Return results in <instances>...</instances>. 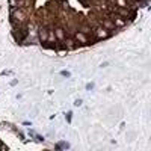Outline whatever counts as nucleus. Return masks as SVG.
Returning <instances> with one entry per match:
<instances>
[{
  "label": "nucleus",
  "mask_w": 151,
  "mask_h": 151,
  "mask_svg": "<svg viewBox=\"0 0 151 151\" xmlns=\"http://www.w3.org/2000/svg\"><path fill=\"white\" fill-rule=\"evenodd\" d=\"M58 147H59V148H65V150H68V148H70V144L65 142V141H62V142L58 144Z\"/></svg>",
  "instance_id": "nucleus-1"
},
{
  "label": "nucleus",
  "mask_w": 151,
  "mask_h": 151,
  "mask_svg": "<svg viewBox=\"0 0 151 151\" xmlns=\"http://www.w3.org/2000/svg\"><path fill=\"white\" fill-rule=\"evenodd\" d=\"M67 122H71V119H73V112H67Z\"/></svg>",
  "instance_id": "nucleus-2"
},
{
  "label": "nucleus",
  "mask_w": 151,
  "mask_h": 151,
  "mask_svg": "<svg viewBox=\"0 0 151 151\" xmlns=\"http://www.w3.org/2000/svg\"><path fill=\"white\" fill-rule=\"evenodd\" d=\"M14 71H11V70H6V71H2L0 73V76H9V74H12Z\"/></svg>",
  "instance_id": "nucleus-3"
},
{
  "label": "nucleus",
  "mask_w": 151,
  "mask_h": 151,
  "mask_svg": "<svg viewBox=\"0 0 151 151\" xmlns=\"http://www.w3.org/2000/svg\"><path fill=\"white\" fill-rule=\"evenodd\" d=\"M61 76H62V77H70L71 74H70L68 71H61Z\"/></svg>",
  "instance_id": "nucleus-4"
},
{
  "label": "nucleus",
  "mask_w": 151,
  "mask_h": 151,
  "mask_svg": "<svg viewBox=\"0 0 151 151\" xmlns=\"http://www.w3.org/2000/svg\"><path fill=\"white\" fill-rule=\"evenodd\" d=\"M92 88H94V82H91V83H88V85H86V89H88V91H91Z\"/></svg>",
  "instance_id": "nucleus-5"
},
{
  "label": "nucleus",
  "mask_w": 151,
  "mask_h": 151,
  "mask_svg": "<svg viewBox=\"0 0 151 151\" xmlns=\"http://www.w3.org/2000/svg\"><path fill=\"white\" fill-rule=\"evenodd\" d=\"M80 104H82V100H80V98H77V100L74 101V106H77V107H79Z\"/></svg>",
  "instance_id": "nucleus-6"
},
{
  "label": "nucleus",
  "mask_w": 151,
  "mask_h": 151,
  "mask_svg": "<svg viewBox=\"0 0 151 151\" xmlns=\"http://www.w3.org/2000/svg\"><path fill=\"white\" fill-rule=\"evenodd\" d=\"M17 83H18V80H15V79H14V80H12V82H11V86H15V85H17Z\"/></svg>",
  "instance_id": "nucleus-7"
}]
</instances>
